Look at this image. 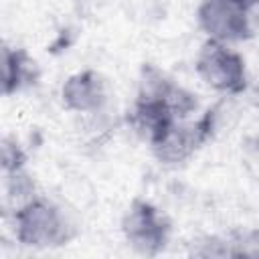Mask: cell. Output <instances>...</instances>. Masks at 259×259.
<instances>
[{"label":"cell","instance_id":"6da1fadb","mask_svg":"<svg viewBox=\"0 0 259 259\" xmlns=\"http://www.w3.org/2000/svg\"><path fill=\"white\" fill-rule=\"evenodd\" d=\"M14 239L28 249H57L77 235V221L63 204L38 194L10 214Z\"/></svg>","mask_w":259,"mask_h":259},{"label":"cell","instance_id":"7a4b0ae2","mask_svg":"<svg viewBox=\"0 0 259 259\" xmlns=\"http://www.w3.org/2000/svg\"><path fill=\"white\" fill-rule=\"evenodd\" d=\"M196 77L219 95H239L249 87V73L243 55L227 42L206 38L194 57Z\"/></svg>","mask_w":259,"mask_h":259},{"label":"cell","instance_id":"3957f363","mask_svg":"<svg viewBox=\"0 0 259 259\" xmlns=\"http://www.w3.org/2000/svg\"><path fill=\"white\" fill-rule=\"evenodd\" d=\"M212 132H214V113L212 111H206L198 117L174 119L150 144V150L160 164L182 166L210 140Z\"/></svg>","mask_w":259,"mask_h":259},{"label":"cell","instance_id":"277c9868","mask_svg":"<svg viewBox=\"0 0 259 259\" xmlns=\"http://www.w3.org/2000/svg\"><path fill=\"white\" fill-rule=\"evenodd\" d=\"M121 235L138 255L154 257L168 247L172 225L154 202L134 198L121 217Z\"/></svg>","mask_w":259,"mask_h":259},{"label":"cell","instance_id":"5b68a950","mask_svg":"<svg viewBox=\"0 0 259 259\" xmlns=\"http://www.w3.org/2000/svg\"><path fill=\"white\" fill-rule=\"evenodd\" d=\"M196 24L206 38L235 45L253 36L245 0H200L196 6Z\"/></svg>","mask_w":259,"mask_h":259},{"label":"cell","instance_id":"8992f818","mask_svg":"<svg viewBox=\"0 0 259 259\" xmlns=\"http://www.w3.org/2000/svg\"><path fill=\"white\" fill-rule=\"evenodd\" d=\"M61 103L75 115L97 117L107 109L109 85L107 79L95 69H83L69 75L59 91Z\"/></svg>","mask_w":259,"mask_h":259},{"label":"cell","instance_id":"52a82bcc","mask_svg":"<svg viewBox=\"0 0 259 259\" xmlns=\"http://www.w3.org/2000/svg\"><path fill=\"white\" fill-rule=\"evenodd\" d=\"M176 117L168 109L164 101L158 99H146V97H136L134 103L125 111V123L127 127L144 140L148 146L174 121Z\"/></svg>","mask_w":259,"mask_h":259},{"label":"cell","instance_id":"ba28073f","mask_svg":"<svg viewBox=\"0 0 259 259\" xmlns=\"http://www.w3.org/2000/svg\"><path fill=\"white\" fill-rule=\"evenodd\" d=\"M38 77L34 59L20 47H2V91L4 95H12L28 85H32Z\"/></svg>","mask_w":259,"mask_h":259},{"label":"cell","instance_id":"9c48e42d","mask_svg":"<svg viewBox=\"0 0 259 259\" xmlns=\"http://www.w3.org/2000/svg\"><path fill=\"white\" fill-rule=\"evenodd\" d=\"M2 176H4V204L10 206V214L28 200H32L34 196H38L36 184L24 168L4 172Z\"/></svg>","mask_w":259,"mask_h":259},{"label":"cell","instance_id":"30bf717a","mask_svg":"<svg viewBox=\"0 0 259 259\" xmlns=\"http://www.w3.org/2000/svg\"><path fill=\"white\" fill-rule=\"evenodd\" d=\"M0 162H2V174L4 172H12V170H20L26 164V154L22 150V146L18 144L16 138L4 136L2 138V146H0Z\"/></svg>","mask_w":259,"mask_h":259},{"label":"cell","instance_id":"8fae6325","mask_svg":"<svg viewBox=\"0 0 259 259\" xmlns=\"http://www.w3.org/2000/svg\"><path fill=\"white\" fill-rule=\"evenodd\" d=\"M245 10H247V20L251 26L253 36L259 32V0H245Z\"/></svg>","mask_w":259,"mask_h":259}]
</instances>
